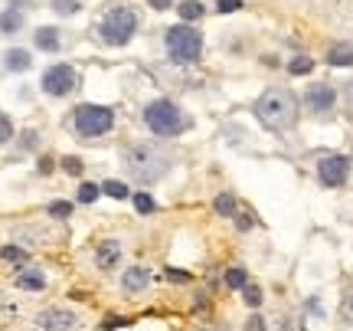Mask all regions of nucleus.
<instances>
[{
	"instance_id": "1",
	"label": "nucleus",
	"mask_w": 353,
	"mask_h": 331,
	"mask_svg": "<svg viewBox=\"0 0 353 331\" xmlns=\"http://www.w3.org/2000/svg\"><path fill=\"white\" fill-rule=\"evenodd\" d=\"M255 119L272 132H285L298 119V99L288 89H265L255 99Z\"/></svg>"
},
{
	"instance_id": "2",
	"label": "nucleus",
	"mask_w": 353,
	"mask_h": 331,
	"mask_svg": "<svg viewBox=\"0 0 353 331\" xmlns=\"http://www.w3.org/2000/svg\"><path fill=\"white\" fill-rule=\"evenodd\" d=\"M125 167L131 171L138 181H157L167 174V167H170V154L157 145H131V148L125 151Z\"/></svg>"
},
{
	"instance_id": "3",
	"label": "nucleus",
	"mask_w": 353,
	"mask_h": 331,
	"mask_svg": "<svg viewBox=\"0 0 353 331\" xmlns=\"http://www.w3.org/2000/svg\"><path fill=\"white\" fill-rule=\"evenodd\" d=\"M164 43H167V53H170L174 62H196L203 56V36H200V30H193L187 23L170 27Z\"/></svg>"
},
{
	"instance_id": "4",
	"label": "nucleus",
	"mask_w": 353,
	"mask_h": 331,
	"mask_svg": "<svg viewBox=\"0 0 353 331\" xmlns=\"http://www.w3.org/2000/svg\"><path fill=\"white\" fill-rule=\"evenodd\" d=\"M144 125L151 128V135L157 138H174L183 132V119H180L174 102H167V99H157L144 108Z\"/></svg>"
},
{
	"instance_id": "5",
	"label": "nucleus",
	"mask_w": 353,
	"mask_h": 331,
	"mask_svg": "<svg viewBox=\"0 0 353 331\" xmlns=\"http://www.w3.org/2000/svg\"><path fill=\"white\" fill-rule=\"evenodd\" d=\"M99 30H102V40L108 46H125L134 36V30H138V14L131 7H115V10L105 14Z\"/></svg>"
},
{
	"instance_id": "6",
	"label": "nucleus",
	"mask_w": 353,
	"mask_h": 331,
	"mask_svg": "<svg viewBox=\"0 0 353 331\" xmlns=\"http://www.w3.org/2000/svg\"><path fill=\"white\" fill-rule=\"evenodd\" d=\"M115 125V112L105 106H79L75 108V132L82 138H99L112 132Z\"/></svg>"
},
{
	"instance_id": "7",
	"label": "nucleus",
	"mask_w": 353,
	"mask_h": 331,
	"mask_svg": "<svg viewBox=\"0 0 353 331\" xmlns=\"http://www.w3.org/2000/svg\"><path fill=\"white\" fill-rule=\"evenodd\" d=\"M40 86H43L46 95L62 99V95H69V92L75 89V69L69 66V62H56V66H49V69L43 73Z\"/></svg>"
},
{
	"instance_id": "8",
	"label": "nucleus",
	"mask_w": 353,
	"mask_h": 331,
	"mask_svg": "<svg viewBox=\"0 0 353 331\" xmlns=\"http://www.w3.org/2000/svg\"><path fill=\"white\" fill-rule=\"evenodd\" d=\"M317 177H321L327 187L347 184V177H350V158H347V154H327V158H321Z\"/></svg>"
},
{
	"instance_id": "9",
	"label": "nucleus",
	"mask_w": 353,
	"mask_h": 331,
	"mask_svg": "<svg viewBox=\"0 0 353 331\" xmlns=\"http://www.w3.org/2000/svg\"><path fill=\"white\" fill-rule=\"evenodd\" d=\"M304 106L314 115H327V112H334V106H337V92L330 89L327 82H314L304 92Z\"/></svg>"
},
{
	"instance_id": "10",
	"label": "nucleus",
	"mask_w": 353,
	"mask_h": 331,
	"mask_svg": "<svg viewBox=\"0 0 353 331\" xmlns=\"http://www.w3.org/2000/svg\"><path fill=\"white\" fill-rule=\"evenodd\" d=\"M36 321H40V328H46V331H73L79 318H75V312H69V308H46Z\"/></svg>"
},
{
	"instance_id": "11",
	"label": "nucleus",
	"mask_w": 353,
	"mask_h": 331,
	"mask_svg": "<svg viewBox=\"0 0 353 331\" xmlns=\"http://www.w3.org/2000/svg\"><path fill=\"white\" fill-rule=\"evenodd\" d=\"M118 259H121V243L118 240L99 243V249H95V262H99V269H112Z\"/></svg>"
},
{
	"instance_id": "12",
	"label": "nucleus",
	"mask_w": 353,
	"mask_h": 331,
	"mask_svg": "<svg viewBox=\"0 0 353 331\" xmlns=\"http://www.w3.org/2000/svg\"><path fill=\"white\" fill-rule=\"evenodd\" d=\"M121 286H125V292H141V289H147L151 286V272L147 269H138V266H134V269H125V275H121Z\"/></svg>"
},
{
	"instance_id": "13",
	"label": "nucleus",
	"mask_w": 353,
	"mask_h": 331,
	"mask_svg": "<svg viewBox=\"0 0 353 331\" xmlns=\"http://www.w3.org/2000/svg\"><path fill=\"white\" fill-rule=\"evenodd\" d=\"M16 286L27 289V292H40V289H46V275L40 269H20V275H16Z\"/></svg>"
},
{
	"instance_id": "14",
	"label": "nucleus",
	"mask_w": 353,
	"mask_h": 331,
	"mask_svg": "<svg viewBox=\"0 0 353 331\" xmlns=\"http://www.w3.org/2000/svg\"><path fill=\"white\" fill-rule=\"evenodd\" d=\"M33 43H36V49H43V53H56L59 49V30H53V27H40L36 36H33Z\"/></svg>"
},
{
	"instance_id": "15",
	"label": "nucleus",
	"mask_w": 353,
	"mask_h": 331,
	"mask_svg": "<svg viewBox=\"0 0 353 331\" xmlns=\"http://www.w3.org/2000/svg\"><path fill=\"white\" fill-rule=\"evenodd\" d=\"M29 66H33V56H29L27 49H10L7 53V69L10 73H27Z\"/></svg>"
},
{
	"instance_id": "16",
	"label": "nucleus",
	"mask_w": 353,
	"mask_h": 331,
	"mask_svg": "<svg viewBox=\"0 0 353 331\" xmlns=\"http://www.w3.org/2000/svg\"><path fill=\"white\" fill-rule=\"evenodd\" d=\"M327 62L330 66H353V43H337L327 53Z\"/></svg>"
},
{
	"instance_id": "17",
	"label": "nucleus",
	"mask_w": 353,
	"mask_h": 331,
	"mask_svg": "<svg viewBox=\"0 0 353 331\" xmlns=\"http://www.w3.org/2000/svg\"><path fill=\"white\" fill-rule=\"evenodd\" d=\"M176 14H180V20L193 23V20H200V16H203L206 10H203V3H200V0H183V3L176 7Z\"/></svg>"
},
{
	"instance_id": "18",
	"label": "nucleus",
	"mask_w": 353,
	"mask_h": 331,
	"mask_svg": "<svg viewBox=\"0 0 353 331\" xmlns=\"http://www.w3.org/2000/svg\"><path fill=\"white\" fill-rule=\"evenodd\" d=\"M23 27V14L20 10H3L0 14V33H16Z\"/></svg>"
},
{
	"instance_id": "19",
	"label": "nucleus",
	"mask_w": 353,
	"mask_h": 331,
	"mask_svg": "<svg viewBox=\"0 0 353 331\" xmlns=\"http://www.w3.org/2000/svg\"><path fill=\"white\" fill-rule=\"evenodd\" d=\"M213 207H216V213H220V217H235V210H239L233 194H220L216 200H213Z\"/></svg>"
},
{
	"instance_id": "20",
	"label": "nucleus",
	"mask_w": 353,
	"mask_h": 331,
	"mask_svg": "<svg viewBox=\"0 0 353 331\" xmlns=\"http://www.w3.org/2000/svg\"><path fill=\"white\" fill-rule=\"evenodd\" d=\"M226 286L229 289H246L249 286V275L242 266H233V269H226Z\"/></svg>"
},
{
	"instance_id": "21",
	"label": "nucleus",
	"mask_w": 353,
	"mask_h": 331,
	"mask_svg": "<svg viewBox=\"0 0 353 331\" xmlns=\"http://www.w3.org/2000/svg\"><path fill=\"white\" fill-rule=\"evenodd\" d=\"M102 191H105L108 197H115V200H125V197H131L128 184H121V181H105V184H102Z\"/></svg>"
},
{
	"instance_id": "22",
	"label": "nucleus",
	"mask_w": 353,
	"mask_h": 331,
	"mask_svg": "<svg viewBox=\"0 0 353 331\" xmlns=\"http://www.w3.org/2000/svg\"><path fill=\"white\" fill-rule=\"evenodd\" d=\"M314 69V60L311 56H294L291 62H288V73L291 75H304V73H311Z\"/></svg>"
},
{
	"instance_id": "23",
	"label": "nucleus",
	"mask_w": 353,
	"mask_h": 331,
	"mask_svg": "<svg viewBox=\"0 0 353 331\" xmlns=\"http://www.w3.org/2000/svg\"><path fill=\"white\" fill-rule=\"evenodd\" d=\"M79 0H53V10L56 14H62V16H73V14H79Z\"/></svg>"
},
{
	"instance_id": "24",
	"label": "nucleus",
	"mask_w": 353,
	"mask_h": 331,
	"mask_svg": "<svg viewBox=\"0 0 353 331\" xmlns=\"http://www.w3.org/2000/svg\"><path fill=\"white\" fill-rule=\"evenodd\" d=\"M134 207H138V213H151L157 204H154V197L151 194H134Z\"/></svg>"
},
{
	"instance_id": "25",
	"label": "nucleus",
	"mask_w": 353,
	"mask_h": 331,
	"mask_svg": "<svg viewBox=\"0 0 353 331\" xmlns=\"http://www.w3.org/2000/svg\"><path fill=\"white\" fill-rule=\"evenodd\" d=\"M340 315H343V321H350L353 325V289L343 295V302H340Z\"/></svg>"
},
{
	"instance_id": "26",
	"label": "nucleus",
	"mask_w": 353,
	"mask_h": 331,
	"mask_svg": "<svg viewBox=\"0 0 353 331\" xmlns=\"http://www.w3.org/2000/svg\"><path fill=\"white\" fill-rule=\"evenodd\" d=\"M95 197H99V187H95V184H82V187H79V204H92Z\"/></svg>"
},
{
	"instance_id": "27",
	"label": "nucleus",
	"mask_w": 353,
	"mask_h": 331,
	"mask_svg": "<svg viewBox=\"0 0 353 331\" xmlns=\"http://www.w3.org/2000/svg\"><path fill=\"white\" fill-rule=\"evenodd\" d=\"M0 256L7 259V262H23L27 253H23V249H16V246H3V249H0Z\"/></svg>"
},
{
	"instance_id": "28",
	"label": "nucleus",
	"mask_w": 353,
	"mask_h": 331,
	"mask_svg": "<svg viewBox=\"0 0 353 331\" xmlns=\"http://www.w3.org/2000/svg\"><path fill=\"white\" fill-rule=\"evenodd\" d=\"M49 213H53V217H69V213H73V204H69V200H56V204H49Z\"/></svg>"
},
{
	"instance_id": "29",
	"label": "nucleus",
	"mask_w": 353,
	"mask_h": 331,
	"mask_svg": "<svg viewBox=\"0 0 353 331\" xmlns=\"http://www.w3.org/2000/svg\"><path fill=\"white\" fill-rule=\"evenodd\" d=\"M242 295H246V302L255 308V305L262 302V289H259V286H246V289H242Z\"/></svg>"
},
{
	"instance_id": "30",
	"label": "nucleus",
	"mask_w": 353,
	"mask_h": 331,
	"mask_svg": "<svg viewBox=\"0 0 353 331\" xmlns=\"http://www.w3.org/2000/svg\"><path fill=\"white\" fill-rule=\"evenodd\" d=\"M10 135H14V125H10V121L0 115V145H3V141H7Z\"/></svg>"
},
{
	"instance_id": "31",
	"label": "nucleus",
	"mask_w": 353,
	"mask_h": 331,
	"mask_svg": "<svg viewBox=\"0 0 353 331\" xmlns=\"http://www.w3.org/2000/svg\"><path fill=\"white\" fill-rule=\"evenodd\" d=\"M246 331H265V318L262 315H252L249 321H246Z\"/></svg>"
},
{
	"instance_id": "32",
	"label": "nucleus",
	"mask_w": 353,
	"mask_h": 331,
	"mask_svg": "<svg viewBox=\"0 0 353 331\" xmlns=\"http://www.w3.org/2000/svg\"><path fill=\"white\" fill-rule=\"evenodd\" d=\"M239 7H242V0H220L222 14H233V10H239Z\"/></svg>"
},
{
	"instance_id": "33",
	"label": "nucleus",
	"mask_w": 353,
	"mask_h": 331,
	"mask_svg": "<svg viewBox=\"0 0 353 331\" xmlns=\"http://www.w3.org/2000/svg\"><path fill=\"white\" fill-rule=\"evenodd\" d=\"M62 167H66L69 174H79V171H82V164H79L75 158H66V161H62Z\"/></svg>"
},
{
	"instance_id": "34",
	"label": "nucleus",
	"mask_w": 353,
	"mask_h": 331,
	"mask_svg": "<svg viewBox=\"0 0 353 331\" xmlns=\"http://www.w3.org/2000/svg\"><path fill=\"white\" fill-rule=\"evenodd\" d=\"M147 3H151L154 10H167V7H170V0H147Z\"/></svg>"
},
{
	"instance_id": "35",
	"label": "nucleus",
	"mask_w": 353,
	"mask_h": 331,
	"mask_svg": "<svg viewBox=\"0 0 353 331\" xmlns=\"http://www.w3.org/2000/svg\"><path fill=\"white\" fill-rule=\"evenodd\" d=\"M170 279H180V282H187L190 275H187V272H176V269H170Z\"/></svg>"
},
{
	"instance_id": "36",
	"label": "nucleus",
	"mask_w": 353,
	"mask_h": 331,
	"mask_svg": "<svg viewBox=\"0 0 353 331\" xmlns=\"http://www.w3.org/2000/svg\"><path fill=\"white\" fill-rule=\"evenodd\" d=\"M203 331H220V328H203Z\"/></svg>"
},
{
	"instance_id": "37",
	"label": "nucleus",
	"mask_w": 353,
	"mask_h": 331,
	"mask_svg": "<svg viewBox=\"0 0 353 331\" xmlns=\"http://www.w3.org/2000/svg\"><path fill=\"white\" fill-rule=\"evenodd\" d=\"M350 102H353V86H350Z\"/></svg>"
}]
</instances>
